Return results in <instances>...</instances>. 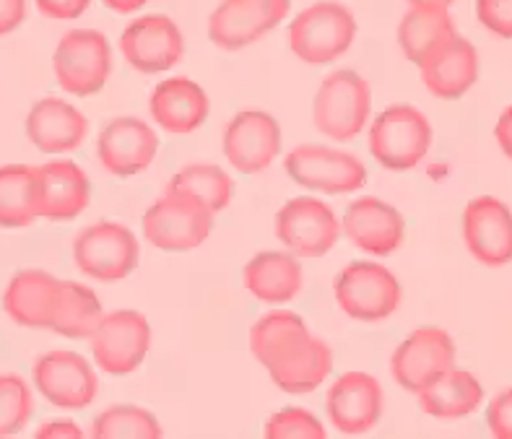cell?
Instances as JSON below:
<instances>
[{
  "label": "cell",
  "instance_id": "6da1fadb",
  "mask_svg": "<svg viewBox=\"0 0 512 439\" xmlns=\"http://www.w3.org/2000/svg\"><path fill=\"white\" fill-rule=\"evenodd\" d=\"M214 216V211L193 195L164 188L162 198L143 214V237L164 252L195 250L214 229Z\"/></svg>",
  "mask_w": 512,
  "mask_h": 439
},
{
  "label": "cell",
  "instance_id": "7a4b0ae2",
  "mask_svg": "<svg viewBox=\"0 0 512 439\" xmlns=\"http://www.w3.org/2000/svg\"><path fill=\"white\" fill-rule=\"evenodd\" d=\"M357 37V19L336 0L305 8L289 26V47L302 63L328 65L349 52Z\"/></svg>",
  "mask_w": 512,
  "mask_h": 439
},
{
  "label": "cell",
  "instance_id": "3957f363",
  "mask_svg": "<svg viewBox=\"0 0 512 439\" xmlns=\"http://www.w3.org/2000/svg\"><path fill=\"white\" fill-rule=\"evenodd\" d=\"M432 146V125L414 104H390L370 125V151L380 167L409 172Z\"/></svg>",
  "mask_w": 512,
  "mask_h": 439
},
{
  "label": "cell",
  "instance_id": "277c9868",
  "mask_svg": "<svg viewBox=\"0 0 512 439\" xmlns=\"http://www.w3.org/2000/svg\"><path fill=\"white\" fill-rule=\"evenodd\" d=\"M372 112V89L357 71H333L323 78L312 117L315 128L333 141H354Z\"/></svg>",
  "mask_w": 512,
  "mask_h": 439
},
{
  "label": "cell",
  "instance_id": "5b68a950",
  "mask_svg": "<svg viewBox=\"0 0 512 439\" xmlns=\"http://www.w3.org/2000/svg\"><path fill=\"white\" fill-rule=\"evenodd\" d=\"M336 304L344 315L362 323L388 320L401 307V281L385 265L372 260H354L336 276Z\"/></svg>",
  "mask_w": 512,
  "mask_h": 439
},
{
  "label": "cell",
  "instance_id": "8992f818",
  "mask_svg": "<svg viewBox=\"0 0 512 439\" xmlns=\"http://www.w3.org/2000/svg\"><path fill=\"white\" fill-rule=\"evenodd\" d=\"M52 71L60 89L73 97H91L104 89L112 73L110 42L97 29H71L55 47Z\"/></svg>",
  "mask_w": 512,
  "mask_h": 439
},
{
  "label": "cell",
  "instance_id": "52a82bcc",
  "mask_svg": "<svg viewBox=\"0 0 512 439\" xmlns=\"http://www.w3.org/2000/svg\"><path fill=\"white\" fill-rule=\"evenodd\" d=\"M141 247L136 234L117 221H97L73 239V260L78 271L94 281H123L138 268Z\"/></svg>",
  "mask_w": 512,
  "mask_h": 439
},
{
  "label": "cell",
  "instance_id": "ba28073f",
  "mask_svg": "<svg viewBox=\"0 0 512 439\" xmlns=\"http://www.w3.org/2000/svg\"><path fill=\"white\" fill-rule=\"evenodd\" d=\"M91 356L102 372L125 377L136 372L151 349V325L136 310H117L99 320L89 336Z\"/></svg>",
  "mask_w": 512,
  "mask_h": 439
},
{
  "label": "cell",
  "instance_id": "9c48e42d",
  "mask_svg": "<svg viewBox=\"0 0 512 439\" xmlns=\"http://www.w3.org/2000/svg\"><path fill=\"white\" fill-rule=\"evenodd\" d=\"M286 175L307 190L325 195L354 193L367 182V167L349 151L305 143L286 154Z\"/></svg>",
  "mask_w": 512,
  "mask_h": 439
},
{
  "label": "cell",
  "instance_id": "30bf717a",
  "mask_svg": "<svg viewBox=\"0 0 512 439\" xmlns=\"http://www.w3.org/2000/svg\"><path fill=\"white\" fill-rule=\"evenodd\" d=\"M344 226L328 203L299 195L276 214V237L297 258H323L333 250Z\"/></svg>",
  "mask_w": 512,
  "mask_h": 439
},
{
  "label": "cell",
  "instance_id": "8fae6325",
  "mask_svg": "<svg viewBox=\"0 0 512 439\" xmlns=\"http://www.w3.org/2000/svg\"><path fill=\"white\" fill-rule=\"evenodd\" d=\"M455 367V343L448 330L424 325L416 328L390 359V375L403 390L419 395Z\"/></svg>",
  "mask_w": 512,
  "mask_h": 439
},
{
  "label": "cell",
  "instance_id": "7c38bea8",
  "mask_svg": "<svg viewBox=\"0 0 512 439\" xmlns=\"http://www.w3.org/2000/svg\"><path fill=\"white\" fill-rule=\"evenodd\" d=\"M34 388L52 406L81 411L99 393V380L91 364L76 351H47L32 367Z\"/></svg>",
  "mask_w": 512,
  "mask_h": 439
},
{
  "label": "cell",
  "instance_id": "4fadbf2b",
  "mask_svg": "<svg viewBox=\"0 0 512 439\" xmlns=\"http://www.w3.org/2000/svg\"><path fill=\"white\" fill-rule=\"evenodd\" d=\"M292 0H221L208 19V37L221 50H242L289 16Z\"/></svg>",
  "mask_w": 512,
  "mask_h": 439
},
{
  "label": "cell",
  "instance_id": "5bb4252c",
  "mask_svg": "<svg viewBox=\"0 0 512 439\" xmlns=\"http://www.w3.org/2000/svg\"><path fill=\"white\" fill-rule=\"evenodd\" d=\"M120 50L136 71L162 73L175 68L185 55V37L180 26L164 16L149 13L141 19L130 21L120 37Z\"/></svg>",
  "mask_w": 512,
  "mask_h": 439
},
{
  "label": "cell",
  "instance_id": "9a60e30c",
  "mask_svg": "<svg viewBox=\"0 0 512 439\" xmlns=\"http://www.w3.org/2000/svg\"><path fill=\"white\" fill-rule=\"evenodd\" d=\"M325 411L341 434L372 432L385 411L383 385L367 372H346L325 395Z\"/></svg>",
  "mask_w": 512,
  "mask_h": 439
},
{
  "label": "cell",
  "instance_id": "2e32d148",
  "mask_svg": "<svg viewBox=\"0 0 512 439\" xmlns=\"http://www.w3.org/2000/svg\"><path fill=\"white\" fill-rule=\"evenodd\" d=\"M463 242L487 268L512 263V211L494 195H479L463 211Z\"/></svg>",
  "mask_w": 512,
  "mask_h": 439
},
{
  "label": "cell",
  "instance_id": "e0dca14e",
  "mask_svg": "<svg viewBox=\"0 0 512 439\" xmlns=\"http://www.w3.org/2000/svg\"><path fill=\"white\" fill-rule=\"evenodd\" d=\"M281 151V125L268 112H237L224 130V156L242 175H258L271 167Z\"/></svg>",
  "mask_w": 512,
  "mask_h": 439
},
{
  "label": "cell",
  "instance_id": "ac0fdd59",
  "mask_svg": "<svg viewBox=\"0 0 512 439\" xmlns=\"http://www.w3.org/2000/svg\"><path fill=\"white\" fill-rule=\"evenodd\" d=\"M156 151H159V136L138 117H115L99 130V164L115 177L146 172L156 159Z\"/></svg>",
  "mask_w": 512,
  "mask_h": 439
},
{
  "label": "cell",
  "instance_id": "d6986e66",
  "mask_svg": "<svg viewBox=\"0 0 512 439\" xmlns=\"http://www.w3.org/2000/svg\"><path fill=\"white\" fill-rule=\"evenodd\" d=\"M344 234L359 250L385 258L393 255L406 239V221L401 211L375 195L351 201L344 211Z\"/></svg>",
  "mask_w": 512,
  "mask_h": 439
},
{
  "label": "cell",
  "instance_id": "ffe728a7",
  "mask_svg": "<svg viewBox=\"0 0 512 439\" xmlns=\"http://www.w3.org/2000/svg\"><path fill=\"white\" fill-rule=\"evenodd\" d=\"M91 182L76 162L58 159L37 167L39 219L71 221L89 208Z\"/></svg>",
  "mask_w": 512,
  "mask_h": 439
},
{
  "label": "cell",
  "instance_id": "44dd1931",
  "mask_svg": "<svg viewBox=\"0 0 512 439\" xmlns=\"http://www.w3.org/2000/svg\"><path fill=\"white\" fill-rule=\"evenodd\" d=\"M312 341L315 336L305 320L289 310L268 312L250 328V351L268 369V375L289 367L299 354L310 349Z\"/></svg>",
  "mask_w": 512,
  "mask_h": 439
},
{
  "label": "cell",
  "instance_id": "7402d4cb",
  "mask_svg": "<svg viewBox=\"0 0 512 439\" xmlns=\"http://www.w3.org/2000/svg\"><path fill=\"white\" fill-rule=\"evenodd\" d=\"M422 84L437 99H461L479 78V52L455 32L422 65Z\"/></svg>",
  "mask_w": 512,
  "mask_h": 439
},
{
  "label": "cell",
  "instance_id": "603a6c76",
  "mask_svg": "<svg viewBox=\"0 0 512 439\" xmlns=\"http://www.w3.org/2000/svg\"><path fill=\"white\" fill-rule=\"evenodd\" d=\"M89 133V120L73 104L45 97L26 115V136L42 154H68L81 149Z\"/></svg>",
  "mask_w": 512,
  "mask_h": 439
},
{
  "label": "cell",
  "instance_id": "cb8c5ba5",
  "mask_svg": "<svg viewBox=\"0 0 512 439\" xmlns=\"http://www.w3.org/2000/svg\"><path fill=\"white\" fill-rule=\"evenodd\" d=\"M149 112L162 130L175 133V136H188L206 123L211 102L201 84H195L185 76H175L154 86Z\"/></svg>",
  "mask_w": 512,
  "mask_h": 439
},
{
  "label": "cell",
  "instance_id": "d4e9b609",
  "mask_svg": "<svg viewBox=\"0 0 512 439\" xmlns=\"http://www.w3.org/2000/svg\"><path fill=\"white\" fill-rule=\"evenodd\" d=\"M58 291L60 278L39 268H26L8 281L3 291V310L21 328L50 330Z\"/></svg>",
  "mask_w": 512,
  "mask_h": 439
},
{
  "label": "cell",
  "instance_id": "484cf974",
  "mask_svg": "<svg viewBox=\"0 0 512 439\" xmlns=\"http://www.w3.org/2000/svg\"><path fill=\"white\" fill-rule=\"evenodd\" d=\"M242 284L255 299L266 304H286L299 297L305 286L302 265L292 252H258L242 271Z\"/></svg>",
  "mask_w": 512,
  "mask_h": 439
},
{
  "label": "cell",
  "instance_id": "4316f807",
  "mask_svg": "<svg viewBox=\"0 0 512 439\" xmlns=\"http://www.w3.org/2000/svg\"><path fill=\"white\" fill-rule=\"evenodd\" d=\"M484 401V388L468 369H448L440 380L419 393V408L432 419L455 421L466 419Z\"/></svg>",
  "mask_w": 512,
  "mask_h": 439
},
{
  "label": "cell",
  "instance_id": "83f0119b",
  "mask_svg": "<svg viewBox=\"0 0 512 439\" xmlns=\"http://www.w3.org/2000/svg\"><path fill=\"white\" fill-rule=\"evenodd\" d=\"M458 32L445 8H411L398 24V45L414 65H422L437 47Z\"/></svg>",
  "mask_w": 512,
  "mask_h": 439
},
{
  "label": "cell",
  "instance_id": "f1b7e54d",
  "mask_svg": "<svg viewBox=\"0 0 512 439\" xmlns=\"http://www.w3.org/2000/svg\"><path fill=\"white\" fill-rule=\"evenodd\" d=\"M102 317V302L89 286L78 281H60L58 302L50 320L52 333L63 338H89Z\"/></svg>",
  "mask_w": 512,
  "mask_h": 439
},
{
  "label": "cell",
  "instance_id": "f546056e",
  "mask_svg": "<svg viewBox=\"0 0 512 439\" xmlns=\"http://www.w3.org/2000/svg\"><path fill=\"white\" fill-rule=\"evenodd\" d=\"M37 219V167H0V226L26 229Z\"/></svg>",
  "mask_w": 512,
  "mask_h": 439
},
{
  "label": "cell",
  "instance_id": "4dcf8cb0",
  "mask_svg": "<svg viewBox=\"0 0 512 439\" xmlns=\"http://www.w3.org/2000/svg\"><path fill=\"white\" fill-rule=\"evenodd\" d=\"M169 190L193 195L203 206H208L214 214L224 211L232 203L234 180L216 164H188L182 167L172 180L167 182Z\"/></svg>",
  "mask_w": 512,
  "mask_h": 439
},
{
  "label": "cell",
  "instance_id": "1f68e13d",
  "mask_svg": "<svg viewBox=\"0 0 512 439\" xmlns=\"http://www.w3.org/2000/svg\"><path fill=\"white\" fill-rule=\"evenodd\" d=\"M333 369V354L331 346L320 338L310 343V349L302 356H297L289 367L273 372L271 380L279 390L289 395H307L312 390H318Z\"/></svg>",
  "mask_w": 512,
  "mask_h": 439
},
{
  "label": "cell",
  "instance_id": "d6a6232c",
  "mask_svg": "<svg viewBox=\"0 0 512 439\" xmlns=\"http://www.w3.org/2000/svg\"><path fill=\"white\" fill-rule=\"evenodd\" d=\"M164 429L151 411L141 406H112L94 419L91 437H162Z\"/></svg>",
  "mask_w": 512,
  "mask_h": 439
},
{
  "label": "cell",
  "instance_id": "836d02e7",
  "mask_svg": "<svg viewBox=\"0 0 512 439\" xmlns=\"http://www.w3.org/2000/svg\"><path fill=\"white\" fill-rule=\"evenodd\" d=\"M34 414L32 390L19 375H0V437L19 434Z\"/></svg>",
  "mask_w": 512,
  "mask_h": 439
},
{
  "label": "cell",
  "instance_id": "e575fe53",
  "mask_svg": "<svg viewBox=\"0 0 512 439\" xmlns=\"http://www.w3.org/2000/svg\"><path fill=\"white\" fill-rule=\"evenodd\" d=\"M263 434L271 439H292V437H305V439H323L325 427L320 419L307 408H281L279 414H273L263 427Z\"/></svg>",
  "mask_w": 512,
  "mask_h": 439
},
{
  "label": "cell",
  "instance_id": "d590c367",
  "mask_svg": "<svg viewBox=\"0 0 512 439\" xmlns=\"http://www.w3.org/2000/svg\"><path fill=\"white\" fill-rule=\"evenodd\" d=\"M476 19L502 39H512V0H476Z\"/></svg>",
  "mask_w": 512,
  "mask_h": 439
},
{
  "label": "cell",
  "instance_id": "8d00e7d4",
  "mask_svg": "<svg viewBox=\"0 0 512 439\" xmlns=\"http://www.w3.org/2000/svg\"><path fill=\"white\" fill-rule=\"evenodd\" d=\"M487 427L497 439H512V388L492 398L487 408Z\"/></svg>",
  "mask_w": 512,
  "mask_h": 439
},
{
  "label": "cell",
  "instance_id": "74e56055",
  "mask_svg": "<svg viewBox=\"0 0 512 439\" xmlns=\"http://www.w3.org/2000/svg\"><path fill=\"white\" fill-rule=\"evenodd\" d=\"M42 16L52 21H73L89 8L91 0H34Z\"/></svg>",
  "mask_w": 512,
  "mask_h": 439
},
{
  "label": "cell",
  "instance_id": "f35d334b",
  "mask_svg": "<svg viewBox=\"0 0 512 439\" xmlns=\"http://www.w3.org/2000/svg\"><path fill=\"white\" fill-rule=\"evenodd\" d=\"M26 19V0H0V37L16 32Z\"/></svg>",
  "mask_w": 512,
  "mask_h": 439
},
{
  "label": "cell",
  "instance_id": "ab89813d",
  "mask_svg": "<svg viewBox=\"0 0 512 439\" xmlns=\"http://www.w3.org/2000/svg\"><path fill=\"white\" fill-rule=\"evenodd\" d=\"M37 437L39 439H50V437L78 439V437H84V432H81V427L73 424V421H47V424H42V427L37 429Z\"/></svg>",
  "mask_w": 512,
  "mask_h": 439
},
{
  "label": "cell",
  "instance_id": "60d3db41",
  "mask_svg": "<svg viewBox=\"0 0 512 439\" xmlns=\"http://www.w3.org/2000/svg\"><path fill=\"white\" fill-rule=\"evenodd\" d=\"M494 136H497V143H500V149L505 151L507 159H512V104L502 112L500 120H497Z\"/></svg>",
  "mask_w": 512,
  "mask_h": 439
},
{
  "label": "cell",
  "instance_id": "b9f144b4",
  "mask_svg": "<svg viewBox=\"0 0 512 439\" xmlns=\"http://www.w3.org/2000/svg\"><path fill=\"white\" fill-rule=\"evenodd\" d=\"M104 6L110 8V11H115V13H133V11H138V8H143L146 6V3H149V0H102Z\"/></svg>",
  "mask_w": 512,
  "mask_h": 439
},
{
  "label": "cell",
  "instance_id": "7bdbcfd3",
  "mask_svg": "<svg viewBox=\"0 0 512 439\" xmlns=\"http://www.w3.org/2000/svg\"><path fill=\"white\" fill-rule=\"evenodd\" d=\"M411 8H445L448 11L455 0H409Z\"/></svg>",
  "mask_w": 512,
  "mask_h": 439
}]
</instances>
